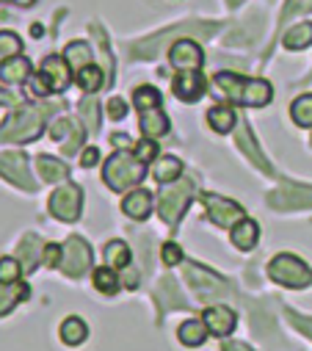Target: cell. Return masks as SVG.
<instances>
[{
    "label": "cell",
    "mask_w": 312,
    "mask_h": 351,
    "mask_svg": "<svg viewBox=\"0 0 312 351\" xmlns=\"http://www.w3.org/2000/svg\"><path fill=\"white\" fill-rule=\"evenodd\" d=\"M105 108H108V117H111V119H125V117H127V103H125L122 97H111Z\"/></svg>",
    "instance_id": "40"
},
{
    "label": "cell",
    "mask_w": 312,
    "mask_h": 351,
    "mask_svg": "<svg viewBox=\"0 0 312 351\" xmlns=\"http://www.w3.org/2000/svg\"><path fill=\"white\" fill-rule=\"evenodd\" d=\"M152 208H155V199H152V194H149L146 189H135V191H130V194L122 199V210H125V216H130L133 221L149 219Z\"/></svg>",
    "instance_id": "16"
},
{
    "label": "cell",
    "mask_w": 312,
    "mask_h": 351,
    "mask_svg": "<svg viewBox=\"0 0 312 351\" xmlns=\"http://www.w3.org/2000/svg\"><path fill=\"white\" fill-rule=\"evenodd\" d=\"M207 335H210V332H207L205 321H196V318L183 321V324H180V329H177L180 343H185V346H191V348H194V346H202Z\"/></svg>",
    "instance_id": "24"
},
{
    "label": "cell",
    "mask_w": 312,
    "mask_h": 351,
    "mask_svg": "<svg viewBox=\"0 0 312 351\" xmlns=\"http://www.w3.org/2000/svg\"><path fill=\"white\" fill-rule=\"evenodd\" d=\"M97 163H100V149H97V147L83 149V155H81V166H83V169H92V166H97Z\"/></svg>",
    "instance_id": "41"
},
{
    "label": "cell",
    "mask_w": 312,
    "mask_h": 351,
    "mask_svg": "<svg viewBox=\"0 0 312 351\" xmlns=\"http://www.w3.org/2000/svg\"><path fill=\"white\" fill-rule=\"evenodd\" d=\"M86 337H89V326H86L83 318L69 315V318L61 324V340H64L66 346H81Z\"/></svg>",
    "instance_id": "23"
},
{
    "label": "cell",
    "mask_w": 312,
    "mask_h": 351,
    "mask_svg": "<svg viewBox=\"0 0 312 351\" xmlns=\"http://www.w3.org/2000/svg\"><path fill=\"white\" fill-rule=\"evenodd\" d=\"M47 208H50V213H53L58 221L72 224V221L81 219V210H83V191L77 189L75 183H66V186H61V189H55V191L50 194Z\"/></svg>",
    "instance_id": "6"
},
{
    "label": "cell",
    "mask_w": 312,
    "mask_h": 351,
    "mask_svg": "<svg viewBox=\"0 0 312 351\" xmlns=\"http://www.w3.org/2000/svg\"><path fill=\"white\" fill-rule=\"evenodd\" d=\"M64 58H66V64H69L75 72H81L83 66L92 64V47H89L86 42H69L66 50H64Z\"/></svg>",
    "instance_id": "27"
},
{
    "label": "cell",
    "mask_w": 312,
    "mask_h": 351,
    "mask_svg": "<svg viewBox=\"0 0 312 351\" xmlns=\"http://www.w3.org/2000/svg\"><path fill=\"white\" fill-rule=\"evenodd\" d=\"M42 263H44V266H50V269L61 266V246H58V243H44Z\"/></svg>",
    "instance_id": "39"
},
{
    "label": "cell",
    "mask_w": 312,
    "mask_h": 351,
    "mask_svg": "<svg viewBox=\"0 0 312 351\" xmlns=\"http://www.w3.org/2000/svg\"><path fill=\"white\" fill-rule=\"evenodd\" d=\"M205 92H207V83H205L202 69L199 72H180L174 77V97L183 103H196L205 97Z\"/></svg>",
    "instance_id": "13"
},
{
    "label": "cell",
    "mask_w": 312,
    "mask_h": 351,
    "mask_svg": "<svg viewBox=\"0 0 312 351\" xmlns=\"http://www.w3.org/2000/svg\"><path fill=\"white\" fill-rule=\"evenodd\" d=\"M191 197H194V180H177L174 189H166V191L158 197V199H161V202H158L161 219H164L166 224L180 221V216H183V210L188 208Z\"/></svg>",
    "instance_id": "7"
},
{
    "label": "cell",
    "mask_w": 312,
    "mask_h": 351,
    "mask_svg": "<svg viewBox=\"0 0 312 351\" xmlns=\"http://www.w3.org/2000/svg\"><path fill=\"white\" fill-rule=\"evenodd\" d=\"M146 163L133 152H114L103 166V180L111 191H127L144 180Z\"/></svg>",
    "instance_id": "4"
},
{
    "label": "cell",
    "mask_w": 312,
    "mask_h": 351,
    "mask_svg": "<svg viewBox=\"0 0 312 351\" xmlns=\"http://www.w3.org/2000/svg\"><path fill=\"white\" fill-rule=\"evenodd\" d=\"M105 263L114 269V271H122V269H127L130 266V246L125 243V241H108V246H105Z\"/></svg>",
    "instance_id": "25"
},
{
    "label": "cell",
    "mask_w": 312,
    "mask_h": 351,
    "mask_svg": "<svg viewBox=\"0 0 312 351\" xmlns=\"http://www.w3.org/2000/svg\"><path fill=\"white\" fill-rule=\"evenodd\" d=\"M183 174V163L172 155H158L152 163V178L158 183H172V180H180Z\"/></svg>",
    "instance_id": "18"
},
{
    "label": "cell",
    "mask_w": 312,
    "mask_h": 351,
    "mask_svg": "<svg viewBox=\"0 0 312 351\" xmlns=\"http://www.w3.org/2000/svg\"><path fill=\"white\" fill-rule=\"evenodd\" d=\"M309 144H312V136H309Z\"/></svg>",
    "instance_id": "46"
},
{
    "label": "cell",
    "mask_w": 312,
    "mask_h": 351,
    "mask_svg": "<svg viewBox=\"0 0 312 351\" xmlns=\"http://www.w3.org/2000/svg\"><path fill=\"white\" fill-rule=\"evenodd\" d=\"M202 321H205L207 332L216 335V337L232 335V329H235V324H238L235 310H229L226 304H213V307H207V310L202 313Z\"/></svg>",
    "instance_id": "12"
},
{
    "label": "cell",
    "mask_w": 312,
    "mask_h": 351,
    "mask_svg": "<svg viewBox=\"0 0 312 351\" xmlns=\"http://www.w3.org/2000/svg\"><path fill=\"white\" fill-rule=\"evenodd\" d=\"M0 178H6L9 183L25 191H36V183L31 180V171H28V160L20 152H0Z\"/></svg>",
    "instance_id": "10"
},
{
    "label": "cell",
    "mask_w": 312,
    "mask_h": 351,
    "mask_svg": "<svg viewBox=\"0 0 312 351\" xmlns=\"http://www.w3.org/2000/svg\"><path fill=\"white\" fill-rule=\"evenodd\" d=\"M224 351H252L249 346H244V343H226L224 346Z\"/></svg>",
    "instance_id": "43"
},
{
    "label": "cell",
    "mask_w": 312,
    "mask_h": 351,
    "mask_svg": "<svg viewBox=\"0 0 312 351\" xmlns=\"http://www.w3.org/2000/svg\"><path fill=\"white\" fill-rule=\"evenodd\" d=\"M282 45H285L287 50H304V47H309V45H312V23H298V25H293V28L282 36Z\"/></svg>",
    "instance_id": "26"
},
{
    "label": "cell",
    "mask_w": 312,
    "mask_h": 351,
    "mask_svg": "<svg viewBox=\"0 0 312 351\" xmlns=\"http://www.w3.org/2000/svg\"><path fill=\"white\" fill-rule=\"evenodd\" d=\"M92 280H94V288H97L100 293H105V296H114V293L119 291V280H116V271H114L111 266L94 269Z\"/></svg>",
    "instance_id": "29"
},
{
    "label": "cell",
    "mask_w": 312,
    "mask_h": 351,
    "mask_svg": "<svg viewBox=\"0 0 312 351\" xmlns=\"http://www.w3.org/2000/svg\"><path fill=\"white\" fill-rule=\"evenodd\" d=\"M135 155L144 160V163H155V155H161L158 152V144H155V138H144V141H138L135 144Z\"/></svg>",
    "instance_id": "36"
},
{
    "label": "cell",
    "mask_w": 312,
    "mask_h": 351,
    "mask_svg": "<svg viewBox=\"0 0 312 351\" xmlns=\"http://www.w3.org/2000/svg\"><path fill=\"white\" fill-rule=\"evenodd\" d=\"M216 86L218 92L235 106H246V108H263L271 103L274 97V89L268 80H260V77H241L235 72H218L216 77Z\"/></svg>",
    "instance_id": "1"
},
{
    "label": "cell",
    "mask_w": 312,
    "mask_h": 351,
    "mask_svg": "<svg viewBox=\"0 0 312 351\" xmlns=\"http://www.w3.org/2000/svg\"><path fill=\"white\" fill-rule=\"evenodd\" d=\"M257 238H260V227H257V221H252V219H241L235 227H232V243H235L241 252L255 249Z\"/></svg>",
    "instance_id": "19"
},
{
    "label": "cell",
    "mask_w": 312,
    "mask_h": 351,
    "mask_svg": "<svg viewBox=\"0 0 312 351\" xmlns=\"http://www.w3.org/2000/svg\"><path fill=\"white\" fill-rule=\"evenodd\" d=\"M31 77V61L23 56H14L0 64V80L3 83H23Z\"/></svg>",
    "instance_id": "21"
},
{
    "label": "cell",
    "mask_w": 312,
    "mask_h": 351,
    "mask_svg": "<svg viewBox=\"0 0 312 351\" xmlns=\"http://www.w3.org/2000/svg\"><path fill=\"white\" fill-rule=\"evenodd\" d=\"M133 106L138 108V128L144 138H161L169 133V117L161 108V92L152 86H138L133 92Z\"/></svg>",
    "instance_id": "3"
},
{
    "label": "cell",
    "mask_w": 312,
    "mask_h": 351,
    "mask_svg": "<svg viewBox=\"0 0 312 351\" xmlns=\"http://www.w3.org/2000/svg\"><path fill=\"white\" fill-rule=\"evenodd\" d=\"M36 169H39L44 183H55V180L69 178V166L61 158H53V155H39L36 158Z\"/></svg>",
    "instance_id": "20"
},
{
    "label": "cell",
    "mask_w": 312,
    "mask_h": 351,
    "mask_svg": "<svg viewBox=\"0 0 312 351\" xmlns=\"http://www.w3.org/2000/svg\"><path fill=\"white\" fill-rule=\"evenodd\" d=\"M31 296V288L25 282H0V315H9L20 302Z\"/></svg>",
    "instance_id": "17"
},
{
    "label": "cell",
    "mask_w": 312,
    "mask_h": 351,
    "mask_svg": "<svg viewBox=\"0 0 312 351\" xmlns=\"http://www.w3.org/2000/svg\"><path fill=\"white\" fill-rule=\"evenodd\" d=\"M268 277L276 285H285V288H293V291H301V288L312 285V269L304 260H298L296 254H276L268 263Z\"/></svg>",
    "instance_id": "5"
},
{
    "label": "cell",
    "mask_w": 312,
    "mask_h": 351,
    "mask_svg": "<svg viewBox=\"0 0 312 351\" xmlns=\"http://www.w3.org/2000/svg\"><path fill=\"white\" fill-rule=\"evenodd\" d=\"M77 86L86 92V95H94L100 86H103V69L100 66H94V64H89V66H83L81 72H77Z\"/></svg>",
    "instance_id": "31"
},
{
    "label": "cell",
    "mask_w": 312,
    "mask_h": 351,
    "mask_svg": "<svg viewBox=\"0 0 312 351\" xmlns=\"http://www.w3.org/2000/svg\"><path fill=\"white\" fill-rule=\"evenodd\" d=\"M169 61L180 72H199L205 64V53L194 39H177L169 47Z\"/></svg>",
    "instance_id": "11"
},
{
    "label": "cell",
    "mask_w": 312,
    "mask_h": 351,
    "mask_svg": "<svg viewBox=\"0 0 312 351\" xmlns=\"http://www.w3.org/2000/svg\"><path fill=\"white\" fill-rule=\"evenodd\" d=\"M81 114H83V119H86V128L94 133L97 128H100V117H97V103L94 100H83L81 103Z\"/></svg>",
    "instance_id": "37"
},
{
    "label": "cell",
    "mask_w": 312,
    "mask_h": 351,
    "mask_svg": "<svg viewBox=\"0 0 312 351\" xmlns=\"http://www.w3.org/2000/svg\"><path fill=\"white\" fill-rule=\"evenodd\" d=\"M161 257H164V263L166 266H180L183 263V249L177 246V243H164V249H161Z\"/></svg>",
    "instance_id": "38"
},
{
    "label": "cell",
    "mask_w": 312,
    "mask_h": 351,
    "mask_svg": "<svg viewBox=\"0 0 312 351\" xmlns=\"http://www.w3.org/2000/svg\"><path fill=\"white\" fill-rule=\"evenodd\" d=\"M69 64H66V58H61V56H47L44 61H42V75L47 77V83H50V89H53V95H58V92H66L69 89Z\"/></svg>",
    "instance_id": "14"
},
{
    "label": "cell",
    "mask_w": 312,
    "mask_h": 351,
    "mask_svg": "<svg viewBox=\"0 0 312 351\" xmlns=\"http://www.w3.org/2000/svg\"><path fill=\"white\" fill-rule=\"evenodd\" d=\"M290 117L298 128H312V95H301L290 106Z\"/></svg>",
    "instance_id": "30"
},
{
    "label": "cell",
    "mask_w": 312,
    "mask_h": 351,
    "mask_svg": "<svg viewBox=\"0 0 312 351\" xmlns=\"http://www.w3.org/2000/svg\"><path fill=\"white\" fill-rule=\"evenodd\" d=\"M207 125L216 130V133H229L235 128V111L229 106H213L207 111Z\"/></svg>",
    "instance_id": "28"
},
{
    "label": "cell",
    "mask_w": 312,
    "mask_h": 351,
    "mask_svg": "<svg viewBox=\"0 0 312 351\" xmlns=\"http://www.w3.org/2000/svg\"><path fill=\"white\" fill-rule=\"evenodd\" d=\"M92 266V246L83 241V238H69L64 246H61V269L69 274V277H83Z\"/></svg>",
    "instance_id": "8"
},
{
    "label": "cell",
    "mask_w": 312,
    "mask_h": 351,
    "mask_svg": "<svg viewBox=\"0 0 312 351\" xmlns=\"http://www.w3.org/2000/svg\"><path fill=\"white\" fill-rule=\"evenodd\" d=\"M66 136H72V138H83V128L77 125L75 119L61 117L58 122H53V128H50V138H53V141H64Z\"/></svg>",
    "instance_id": "32"
},
{
    "label": "cell",
    "mask_w": 312,
    "mask_h": 351,
    "mask_svg": "<svg viewBox=\"0 0 312 351\" xmlns=\"http://www.w3.org/2000/svg\"><path fill=\"white\" fill-rule=\"evenodd\" d=\"M202 205L207 210V219L216 224V227H235L244 216V208L238 202H232L226 197H218V194H202Z\"/></svg>",
    "instance_id": "9"
},
{
    "label": "cell",
    "mask_w": 312,
    "mask_h": 351,
    "mask_svg": "<svg viewBox=\"0 0 312 351\" xmlns=\"http://www.w3.org/2000/svg\"><path fill=\"white\" fill-rule=\"evenodd\" d=\"M226 3H229L232 9H235V6H241V0H226Z\"/></svg>",
    "instance_id": "45"
},
{
    "label": "cell",
    "mask_w": 312,
    "mask_h": 351,
    "mask_svg": "<svg viewBox=\"0 0 312 351\" xmlns=\"http://www.w3.org/2000/svg\"><path fill=\"white\" fill-rule=\"evenodd\" d=\"M14 103V97L9 95V92H3V89H0V106H12Z\"/></svg>",
    "instance_id": "44"
},
{
    "label": "cell",
    "mask_w": 312,
    "mask_h": 351,
    "mask_svg": "<svg viewBox=\"0 0 312 351\" xmlns=\"http://www.w3.org/2000/svg\"><path fill=\"white\" fill-rule=\"evenodd\" d=\"M42 252H44V243H39L36 235H25V241L17 249L20 263H23V271H34L39 266V263H42Z\"/></svg>",
    "instance_id": "22"
},
{
    "label": "cell",
    "mask_w": 312,
    "mask_h": 351,
    "mask_svg": "<svg viewBox=\"0 0 312 351\" xmlns=\"http://www.w3.org/2000/svg\"><path fill=\"white\" fill-rule=\"evenodd\" d=\"M20 50H23V42L14 31H0V64L20 56Z\"/></svg>",
    "instance_id": "33"
},
{
    "label": "cell",
    "mask_w": 312,
    "mask_h": 351,
    "mask_svg": "<svg viewBox=\"0 0 312 351\" xmlns=\"http://www.w3.org/2000/svg\"><path fill=\"white\" fill-rule=\"evenodd\" d=\"M312 9V0H304V3H290L285 9V20H290L293 14H301V12H309Z\"/></svg>",
    "instance_id": "42"
},
{
    "label": "cell",
    "mask_w": 312,
    "mask_h": 351,
    "mask_svg": "<svg viewBox=\"0 0 312 351\" xmlns=\"http://www.w3.org/2000/svg\"><path fill=\"white\" fill-rule=\"evenodd\" d=\"M53 108H42V106H20L17 111H12L6 117V122L0 125V144L6 141H14V144H25V141H34L44 122H47V114Z\"/></svg>",
    "instance_id": "2"
},
{
    "label": "cell",
    "mask_w": 312,
    "mask_h": 351,
    "mask_svg": "<svg viewBox=\"0 0 312 351\" xmlns=\"http://www.w3.org/2000/svg\"><path fill=\"white\" fill-rule=\"evenodd\" d=\"M185 277H188V282L196 288V293H199L202 299H210V296H218V293H221V285H224V282H221L213 271L196 266V263L185 266Z\"/></svg>",
    "instance_id": "15"
},
{
    "label": "cell",
    "mask_w": 312,
    "mask_h": 351,
    "mask_svg": "<svg viewBox=\"0 0 312 351\" xmlns=\"http://www.w3.org/2000/svg\"><path fill=\"white\" fill-rule=\"evenodd\" d=\"M238 141H241V147H244V149L249 152V160H252V163H255L257 169H263V171H271V166H268V160H265V158H260V149L255 147V141L249 138V133H244V136H241Z\"/></svg>",
    "instance_id": "35"
},
{
    "label": "cell",
    "mask_w": 312,
    "mask_h": 351,
    "mask_svg": "<svg viewBox=\"0 0 312 351\" xmlns=\"http://www.w3.org/2000/svg\"><path fill=\"white\" fill-rule=\"evenodd\" d=\"M23 274V263L14 257H0V282H17Z\"/></svg>",
    "instance_id": "34"
}]
</instances>
